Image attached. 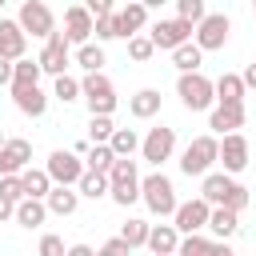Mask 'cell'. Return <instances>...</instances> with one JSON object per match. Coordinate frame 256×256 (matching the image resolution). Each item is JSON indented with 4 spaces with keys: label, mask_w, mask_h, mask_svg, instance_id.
<instances>
[{
    "label": "cell",
    "mask_w": 256,
    "mask_h": 256,
    "mask_svg": "<svg viewBox=\"0 0 256 256\" xmlns=\"http://www.w3.org/2000/svg\"><path fill=\"white\" fill-rule=\"evenodd\" d=\"M200 196L208 200V204H228V208H236V212H244L248 208V188L232 176V172H204L200 176Z\"/></svg>",
    "instance_id": "cell-1"
},
{
    "label": "cell",
    "mask_w": 256,
    "mask_h": 256,
    "mask_svg": "<svg viewBox=\"0 0 256 256\" xmlns=\"http://www.w3.org/2000/svg\"><path fill=\"white\" fill-rule=\"evenodd\" d=\"M108 200L116 208H132L140 200V168L132 156H116V164L108 168Z\"/></svg>",
    "instance_id": "cell-2"
},
{
    "label": "cell",
    "mask_w": 256,
    "mask_h": 256,
    "mask_svg": "<svg viewBox=\"0 0 256 256\" xmlns=\"http://www.w3.org/2000/svg\"><path fill=\"white\" fill-rule=\"evenodd\" d=\"M212 164H220V136L204 132L196 140H188V148L180 152V172L184 176H204L212 172Z\"/></svg>",
    "instance_id": "cell-3"
},
{
    "label": "cell",
    "mask_w": 256,
    "mask_h": 256,
    "mask_svg": "<svg viewBox=\"0 0 256 256\" xmlns=\"http://www.w3.org/2000/svg\"><path fill=\"white\" fill-rule=\"evenodd\" d=\"M140 200H144V208H148L152 216H160V220H164V216H172V212H176V204H180V200H176V184H172L160 168H156V172H148V176L140 180Z\"/></svg>",
    "instance_id": "cell-4"
},
{
    "label": "cell",
    "mask_w": 256,
    "mask_h": 256,
    "mask_svg": "<svg viewBox=\"0 0 256 256\" xmlns=\"http://www.w3.org/2000/svg\"><path fill=\"white\" fill-rule=\"evenodd\" d=\"M176 96H180V104H184L188 112H208V108L216 104V80H208L200 68H196V72H180Z\"/></svg>",
    "instance_id": "cell-5"
},
{
    "label": "cell",
    "mask_w": 256,
    "mask_h": 256,
    "mask_svg": "<svg viewBox=\"0 0 256 256\" xmlns=\"http://www.w3.org/2000/svg\"><path fill=\"white\" fill-rule=\"evenodd\" d=\"M80 96H84L88 112H116V84L104 76V68L100 72H84Z\"/></svg>",
    "instance_id": "cell-6"
},
{
    "label": "cell",
    "mask_w": 256,
    "mask_h": 256,
    "mask_svg": "<svg viewBox=\"0 0 256 256\" xmlns=\"http://www.w3.org/2000/svg\"><path fill=\"white\" fill-rule=\"evenodd\" d=\"M16 20H20V28H24L28 36H36V40H48V36L56 32V16H52V8H48L44 0H24L20 12H16Z\"/></svg>",
    "instance_id": "cell-7"
},
{
    "label": "cell",
    "mask_w": 256,
    "mask_h": 256,
    "mask_svg": "<svg viewBox=\"0 0 256 256\" xmlns=\"http://www.w3.org/2000/svg\"><path fill=\"white\" fill-rule=\"evenodd\" d=\"M228 32H232V20H228L224 12H204V20L196 24L192 40H196L204 52H220V48L228 44Z\"/></svg>",
    "instance_id": "cell-8"
},
{
    "label": "cell",
    "mask_w": 256,
    "mask_h": 256,
    "mask_svg": "<svg viewBox=\"0 0 256 256\" xmlns=\"http://www.w3.org/2000/svg\"><path fill=\"white\" fill-rule=\"evenodd\" d=\"M192 32H196V24H192V20H184V16L156 20V24L148 28L152 44H156V48H164V52H172V48H176V44H184V40H192Z\"/></svg>",
    "instance_id": "cell-9"
},
{
    "label": "cell",
    "mask_w": 256,
    "mask_h": 256,
    "mask_svg": "<svg viewBox=\"0 0 256 256\" xmlns=\"http://www.w3.org/2000/svg\"><path fill=\"white\" fill-rule=\"evenodd\" d=\"M40 68L48 72V76H60V72H68V64H72V40L64 36V32H52L48 40H44V48H40Z\"/></svg>",
    "instance_id": "cell-10"
},
{
    "label": "cell",
    "mask_w": 256,
    "mask_h": 256,
    "mask_svg": "<svg viewBox=\"0 0 256 256\" xmlns=\"http://www.w3.org/2000/svg\"><path fill=\"white\" fill-rule=\"evenodd\" d=\"M48 176L56 180V184H76L80 176H84V160H80V152L76 148H56V152H48Z\"/></svg>",
    "instance_id": "cell-11"
},
{
    "label": "cell",
    "mask_w": 256,
    "mask_h": 256,
    "mask_svg": "<svg viewBox=\"0 0 256 256\" xmlns=\"http://www.w3.org/2000/svg\"><path fill=\"white\" fill-rule=\"evenodd\" d=\"M172 152H176V128H148V136L140 140V156L148 160V164H164V160H172Z\"/></svg>",
    "instance_id": "cell-12"
},
{
    "label": "cell",
    "mask_w": 256,
    "mask_h": 256,
    "mask_svg": "<svg viewBox=\"0 0 256 256\" xmlns=\"http://www.w3.org/2000/svg\"><path fill=\"white\" fill-rule=\"evenodd\" d=\"M208 212H212V204H208L204 196H192V200H180V204H176L172 224L180 228V236H184V232H200V228H208Z\"/></svg>",
    "instance_id": "cell-13"
},
{
    "label": "cell",
    "mask_w": 256,
    "mask_h": 256,
    "mask_svg": "<svg viewBox=\"0 0 256 256\" xmlns=\"http://www.w3.org/2000/svg\"><path fill=\"white\" fill-rule=\"evenodd\" d=\"M220 164H224V172H232V176L248 168V140H244L240 128L220 136Z\"/></svg>",
    "instance_id": "cell-14"
},
{
    "label": "cell",
    "mask_w": 256,
    "mask_h": 256,
    "mask_svg": "<svg viewBox=\"0 0 256 256\" xmlns=\"http://www.w3.org/2000/svg\"><path fill=\"white\" fill-rule=\"evenodd\" d=\"M208 128H212L216 136L244 128V100H240V104H224V100H216V104L208 108Z\"/></svg>",
    "instance_id": "cell-15"
},
{
    "label": "cell",
    "mask_w": 256,
    "mask_h": 256,
    "mask_svg": "<svg viewBox=\"0 0 256 256\" xmlns=\"http://www.w3.org/2000/svg\"><path fill=\"white\" fill-rule=\"evenodd\" d=\"M28 164H32V144L24 136H8L0 144V176L4 172H24Z\"/></svg>",
    "instance_id": "cell-16"
},
{
    "label": "cell",
    "mask_w": 256,
    "mask_h": 256,
    "mask_svg": "<svg viewBox=\"0 0 256 256\" xmlns=\"http://www.w3.org/2000/svg\"><path fill=\"white\" fill-rule=\"evenodd\" d=\"M148 4L144 0H128V4H120L116 8V24H120V40H128V36H136V32H144V24H148Z\"/></svg>",
    "instance_id": "cell-17"
},
{
    "label": "cell",
    "mask_w": 256,
    "mask_h": 256,
    "mask_svg": "<svg viewBox=\"0 0 256 256\" xmlns=\"http://www.w3.org/2000/svg\"><path fill=\"white\" fill-rule=\"evenodd\" d=\"M92 24H96V16H92L84 4H72V8H64V36H68L72 44H84V40H92Z\"/></svg>",
    "instance_id": "cell-18"
},
{
    "label": "cell",
    "mask_w": 256,
    "mask_h": 256,
    "mask_svg": "<svg viewBox=\"0 0 256 256\" xmlns=\"http://www.w3.org/2000/svg\"><path fill=\"white\" fill-rule=\"evenodd\" d=\"M24 48H28V32L20 28V20L0 16V56L20 60V56H24Z\"/></svg>",
    "instance_id": "cell-19"
},
{
    "label": "cell",
    "mask_w": 256,
    "mask_h": 256,
    "mask_svg": "<svg viewBox=\"0 0 256 256\" xmlns=\"http://www.w3.org/2000/svg\"><path fill=\"white\" fill-rule=\"evenodd\" d=\"M12 104H16L24 116L40 120V116L48 112V92H44L40 84H28V88H12Z\"/></svg>",
    "instance_id": "cell-20"
},
{
    "label": "cell",
    "mask_w": 256,
    "mask_h": 256,
    "mask_svg": "<svg viewBox=\"0 0 256 256\" xmlns=\"http://www.w3.org/2000/svg\"><path fill=\"white\" fill-rule=\"evenodd\" d=\"M44 204H48L52 216H72L80 208V188L76 184H52V192L44 196Z\"/></svg>",
    "instance_id": "cell-21"
},
{
    "label": "cell",
    "mask_w": 256,
    "mask_h": 256,
    "mask_svg": "<svg viewBox=\"0 0 256 256\" xmlns=\"http://www.w3.org/2000/svg\"><path fill=\"white\" fill-rule=\"evenodd\" d=\"M236 228H240V212L228 208V204H212V212H208V232L220 236V240H232Z\"/></svg>",
    "instance_id": "cell-22"
},
{
    "label": "cell",
    "mask_w": 256,
    "mask_h": 256,
    "mask_svg": "<svg viewBox=\"0 0 256 256\" xmlns=\"http://www.w3.org/2000/svg\"><path fill=\"white\" fill-rule=\"evenodd\" d=\"M148 252H156V256H176V252H180V228H176V224H152V232H148Z\"/></svg>",
    "instance_id": "cell-23"
},
{
    "label": "cell",
    "mask_w": 256,
    "mask_h": 256,
    "mask_svg": "<svg viewBox=\"0 0 256 256\" xmlns=\"http://www.w3.org/2000/svg\"><path fill=\"white\" fill-rule=\"evenodd\" d=\"M48 216H52V212H48L44 196H24V200H16V224H20V228H40Z\"/></svg>",
    "instance_id": "cell-24"
},
{
    "label": "cell",
    "mask_w": 256,
    "mask_h": 256,
    "mask_svg": "<svg viewBox=\"0 0 256 256\" xmlns=\"http://www.w3.org/2000/svg\"><path fill=\"white\" fill-rule=\"evenodd\" d=\"M160 104H164V96H160L156 88H140V92L128 96V112H132L136 120H152V116H160Z\"/></svg>",
    "instance_id": "cell-25"
},
{
    "label": "cell",
    "mask_w": 256,
    "mask_h": 256,
    "mask_svg": "<svg viewBox=\"0 0 256 256\" xmlns=\"http://www.w3.org/2000/svg\"><path fill=\"white\" fill-rule=\"evenodd\" d=\"M172 64H176V72H196L204 64V48L196 40H184V44L172 48Z\"/></svg>",
    "instance_id": "cell-26"
},
{
    "label": "cell",
    "mask_w": 256,
    "mask_h": 256,
    "mask_svg": "<svg viewBox=\"0 0 256 256\" xmlns=\"http://www.w3.org/2000/svg\"><path fill=\"white\" fill-rule=\"evenodd\" d=\"M244 96H248V84H244L240 72H224V76L216 80V100H224V104H240Z\"/></svg>",
    "instance_id": "cell-27"
},
{
    "label": "cell",
    "mask_w": 256,
    "mask_h": 256,
    "mask_svg": "<svg viewBox=\"0 0 256 256\" xmlns=\"http://www.w3.org/2000/svg\"><path fill=\"white\" fill-rule=\"evenodd\" d=\"M40 76H44L40 60L20 56V60H12V84H8V88H28V84H40Z\"/></svg>",
    "instance_id": "cell-28"
},
{
    "label": "cell",
    "mask_w": 256,
    "mask_h": 256,
    "mask_svg": "<svg viewBox=\"0 0 256 256\" xmlns=\"http://www.w3.org/2000/svg\"><path fill=\"white\" fill-rule=\"evenodd\" d=\"M76 64L84 68V72H100L104 64H108V56H104V44L96 40H84V44H76Z\"/></svg>",
    "instance_id": "cell-29"
},
{
    "label": "cell",
    "mask_w": 256,
    "mask_h": 256,
    "mask_svg": "<svg viewBox=\"0 0 256 256\" xmlns=\"http://www.w3.org/2000/svg\"><path fill=\"white\" fill-rule=\"evenodd\" d=\"M20 180H24V196H48L52 184H56V180L48 176V168H32V164L20 172Z\"/></svg>",
    "instance_id": "cell-30"
},
{
    "label": "cell",
    "mask_w": 256,
    "mask_h": 256,
    "mask_svg": "<svg viewBox=\"0 0 256 256\" xmlns=\"http://www.w3.org/2000/svg\"><path fill=\"white\" fill-rule=\"evenodd\" d=\"M76 188H80V196L100 200V196H108V172H100V168H84V176L76 180Z\"/></svg>",
    "instance_id": "cell-31"
},
{
    "label": "cell",
    "mask_w": 256,
    "mask_h": 256,
    "mask_svg": "<svg viewBox=\"0 0 256 256\" xmlns=\"http://www.w3.org/2000/svg\"><path fill=\"white\" fill-rule=\"evenodd\" d=\"M84 164H88V168H100V172H108V168L116 164V148H112L108 140H96V144H88V152H84Z\"/></svg>",
    "instance_id": "cell-32"
},
{
    "label": "cell",
    "mask_w": 256,
    "mask_h": 256,
    "mask_svg": "<svg viewBox=\"0 0 256 256\" xmlns=\"http://www.w3.org/2000/svg\"><path fill=\"white\" fill-rule=\"evenodd\" d=\"M52 96H56L60 104H76V100H84V96H80V80L68 76V72L52 76Z\"/></svg>",
    "instance_id": "cell-33"
},
{
    "label": "cell",
    "mask_w": 256,
    "mask_h": 256,
    "mask_svg": "<svg viewBox=\"0 0 256 256\" xmlns=\"http://www.w3.org/2000/svg\"><path fill=\"white\" fill-rule=\"evenodd\" d=\"M128 56H132L136 64H148V60L156 56V44H152V36H144V32L128 36Z\"/></svg>",
    "instance_id": "cell-34"
},
{
    "label": "cell",
    "mask_w": 256,
    "mask_h": 256,
    "mask_svg": "<svg viewBox=\"0 0 256 256\" xmlns=\"http://www.w3.org/2000/svg\"><path fill=\"white\" fill-rule=\"evenodd\" d=\"M112 132H116L112 112H92V120H88V140H92V144H96V140H112Z\"/></svg>",
    "instance_id": "cell-35"
},
{
    "label": "cell",
    "mask_w": 256,
    "mask_h": 256,
    "mask_svg": "<svg viewBox=\"0 0 256 256\" xmlns=\"http://www.w3.org/2000/svg\"><path fill=\"white\" fill-rule=\"evenodd\" d=\"M108 144L116 148V156H132V152H140V136H136V128H116Z\"/></svg>",
    "instance_id": "cell-36"
},
{
    "label": "cell",
    "mask_w": 256,
    "mask_h": 256,
    "mask_svg": "<svg viewBox=\"0 0 256 256\" xmlns=\"http://www.w3.org/2000/svg\"><path fill=\"white\" fill-rule=\"evenodd\" d=\"M148 232H152V224H148V220H136V216L120 228V236H124L132 248H148Z\"/></svg>",
    "instance_id": "cell-37"
},
{
    "label": "cell",
    "mask_w": 256,
    "mask_h": 256,
    "mask_svg": "<svg viewBox=\"0 0 256 256\" xmlns=\"http://www.w3.org/2000/svg\"><path fill=\"white\" fill-rule=\"evenodd\" d=\"M92 36L104 44V40H116L120 36V24H116V12H104V16H96V24H92Z\"/></svg>",
    "instance_id": "cell-38"
},
{
    "label": "cell",
    "mask_w": 256,
    "mask_h": 256,
    "mask_svg": "<svg viewBox=\"0 0 256 256\" xmlns=\"http://www.w3.org/2000/svg\"><path fill=\"white\" fill-rule=\"evenodd\" d=\"M204 0H176V16H184V20H192V24H200L204 20Z\"/></svg>",
    "instance_id": "cell-39"
},
{
    "label": "cell",
    "mask_w": 256,
    "mask_h": 256,
    "mask_svg": "<svg viewBox=\"0 0 256 256\" xmlns=\"http://www.w3.org/2000/svg\"><path fill=\"white\" fill-rule=\"evenodd\" d=\"M64 252H68V244H64L56 232H44V236H40V256H64Z\"/></svg>",
    "instance_id": "cell-40"
},
{
    "label": "cell",
    "mask_w": 256,
    "mask_h": 256,
    "mask_svg": "<svg viewBox=\"0 0 256 256\" xmlns=\"http://www.w3.org/2000/svg\"><path fill=\"white\" fill-rule=\"evenodd\" d=\"M128 252H132V244H128L124 236H112V240L100 244V256H128Z\"/></svg>",
    "instance_id": "cell-41"
},
{
    "label": "cell",
    "mask_w": 256,
    "mask_h": 256,
    "mask_svg": "<svg viewBox=\"0 0 256 256\" xmlns=\"http://www.w3.org/2000/svg\"><path fill=\"white\" fill-rule=\"evenodd\" d=\"M84 8H88L92 16H104V12H116L120 4H116V0H84Z\"/></svg>",
    "instance_id": "cell-42"
},
{
    "label": "cell",
    "mask_w": 256,
    "mask_h": 256,
    "mask_svg": "<svg viewBox=\"0 0 256 256\" xmlns=\"http://www.w3.org/2000/svg\"><path fill=\"white\" fill-rule=\"evenodd\" d=\"M8 220H16V200H8L0 192V224H8Z\"/></svg>",
    "instance_id": "cell-43"
},
{
    "label": "cell",
    "mask_w": 256,
    "mask_h": 256,
    "mask_svg": "<svg viewBox=\"0 0 256 256\" xmlns=\"http://www.w3.org/2000/svg\"><path fill=\"white\" fill-rule=\"evenodd\" d=\"M4 84H12V60L8 56H0V88Z\"/></svg>",
    "instance_id": "cell-44"
},
{
    "label": "cell",
    "mask_w": 256,
    "mask_h": 256,
    "mask_svg": "<svg viewBox=\"0 0 256 256\" xmlns=\"http://www.w3.org/2000/svg\"><path fill=\"white\" fill-rule=\"evenodd\" d=\"M240 76H244V84H248V88H256V60H252V64H244V72H240Z\"/></svg>",
    "instance_id": "cell-45"
},
{
    "label": "cell",
    "mask_w": 256,
    "mask_h": 256,
    "mask_svg": "<svg viewBox=\"0 0 256 256\" xmlns=\"http://www.w3.org/2000/svg\"><path fill=\"white\" fill-rule=\"evenodd\" d=\"M68 256H92V244H68Z\"/></svg>",
    "instance_id": "cell-46"
},
{
    "label": "cell",
    "mask_w": 256,
    "mask_h": 256,
    "mask_svg": "<svg viewBox=\"0 0 256 256\" xmlns=\"http://www.w3.org/2000/svg\"><path fill=\"white\" fill-rule=\"evenodd\" d=\"M144 4H148V8H160V4H168V0H144Z\"/></svg>",
    "instance_id": "cell-47"
},
{
    "label": "cell",
    "mask_w": 256,
    "mask_h": 256,
    "mask_svg": "<svg viewBox=\"0 0 256 256\" xmlns=\"http://www.w3.org/2000/svg\"><path fill=\"white\" fill-rule=\"evenodd\" d=\"M4 140H8V136H4V132H0V144H4Z\"/></svg>",
    "instance_id": "cell-48"
},
{
    "label": "cell",
    "mask_w": 256,
    "mask_h": 256,
    "mask_svg": "<svg viewBox=\"0 0 256 256\" xmlns=\"http://www.w3.org/2000/svg\"><path fill=\"white\" fill-rule=\"evenodd\" d=\"M4 4H8V0H0V12H4Z\"/></svg>",
    "instance_id": "cell-49"
},
{
    "label": "cell",
    "mask_w": 256,
    "mask_h": 256,
    "mask_svg": "<svg viewBox=\"0 0 256 256\" xmlns=\"http://www.w3.org/2000/svg\"><path fill=\"white\" fill-rule=\"evenodd\" d=\"M252 8H256V0H252Z\"/></svg>",
    "instance_id": "cell-50"
}]
</instances>
